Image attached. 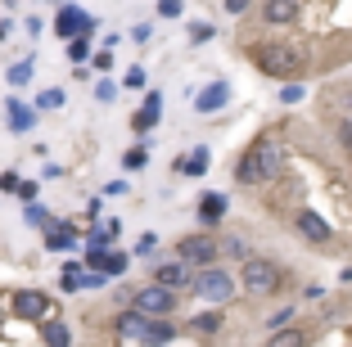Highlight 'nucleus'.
<instances>
[{
	"label": "nucleus",
	"instance_id": "f257e3e1",
	"mask_svg": "<svg viewBox=\"0 0 352 347\" xmlns=\"http://www.w3.org/2000/svg\"><path fill=\"white\" fill-rule=\"evenodd\" d=\"M258 68L271 72V77H294V72L307 68V50L294 41H271L258 50Z\"/></svg>",
	"mask_w": 352,
	"mask_h": 347
},
{
	"label": "nucleus",
	"instance_id": "f03ea898",
	"mask_svg": "<svg viewBox=\"0 0 352 347\" xmlns=\"http://www.w3.org/2000/svg\"><path fill=\"white\" fill-rule=\"evenodd\" d=\"M190 284H195V293L204 298V302H226V298H235V280L230 276H221L217 266H204V271H199L195 280H190Z\"/></svg>",
	"mask_w": 352,
	"mask_h": 347
},
{
	"label": "nucleus",
	"instance_id": "7ed1b4c3",
	"mask_svg": "<svg viewBox=\"0 0 352 347\" xmlns=\"http://www.w3.org/2000/svg\"><path fill=\"white\" fill-rule=\"evenodd\" d=\"M276 284H280V271L267 257H249V262H244V289H249L253 298H271Z\"/></svg>",
	"mask_w": 352,
	"mask_h": 347
},
{
	"label": "nucleus",
	"instance_id": "20e7f679",
	"mask_svg": "<svg viewBox=\"0 0 352 347\" xmlns=\"http://www.w3.org/2000/svg\"><path fill=\"white\" fill-rule=\"evenodd\" d=\"M131 306L140 311V316H172L176 311V293L163 289V284H149V289H140V293L131 298Z\"/></svg>",
	"mask_w": 352,
	"mask_h": 347
},
{
	"label": "nucleus",
	"instance_id": "39448f33",
	"mask_svg": "<svg viewBox=\"0 0 352 347\" xmlns=\"http://www.w3.org/2000/svg\"><path fill=\"white\" fill-rule=\"evenodd\" d=\"M176 257L181 262H195V266H212L221 257V248H217V239H208V235H186L176 244Z\"/></svg>",
	"mask_w": 352,
	"mask_h": 347
},
{
	"label": "nucleus",
	"instance_id": "423d86ee",
	"mask_svg": "<svg viewBox=\"0 0 352 347\" xmlns=\"http://www.w3.org/2000/svg\"><path fill=\"white\" fill-rule=\"evenodd\" d=\"M14 316L19 320H45L50 316V298L41 289H23V293H14Z\"/></svg>",
	"mask_w": 352,
	"mask_h": 347
},
{
	"label": "nucleus",
	"instance_id": "0eeeda50",
	"mask_svg": "<svg viewBox=\"0 0 352 347\" xmlns=\"http://www.w3.org/2000/svg\"><path fill=\"white\" fill-rule=\"evenodd\" d=\"M154 284H163V289H186L190 284V271H186V262H158L154 266Z\"/></svg>",
	"mask_w": 352,
	"mask_h": 347
},
{
	"label": "nucleus",
	"instance_id": "6e6552de",
	"mask_svg": "<svg viewBox=\"0 0 352 347\" xmlns=\"http://www.w3.org/2000/svg\"><path fill=\"white\" fill-rule=\"evenodd\" d=\"M54 32H59L63 41H68V36H82V32H91V19H86L82 10H59V19H54Z\"/></svg>",
	"mask_w": 352,
	"mask_h": 347
},
{
	"label": "nucleus",
	"instance_id": "1a4fd4ad",
	"mask_svg": "<svg viewBox=\"0 0 352 347\" xmlns=\"http://www.w3.org/2000/svg\"><path fill=\"white\" fill-rule=\"evenodd\" d=\"M276 163H280V153H276V144H271V140L253 144V167H258V181H267V176L276 172Z\"/></svg>",
	"mask_w": 352,
	"mask_h": 347
},
{
	"label": "nucleus",
	"instance_id": "9d476101",
	"mask_svg": "<svg viewBox=\"0 0 352 347\" xmlns=\"http://www.w3.org/2000/svg\"><path fill=\"white\" fill-rule=\"evenodd\" d=\"M298 235L311 239V244H325V239H330V225H325L316 212H302V216H298Z\"/></svg>",
	"mask_w": 352,
	"mask_h": 347
},
{
	"label": "nucleus",
	"instance_id": "9b49d317",
	"mask_svg": "<svg viewBox=\"0 0 352 347\" xmlns=\"http://www.w3.org/2000/svg\"><path fill=\"white\" fill-rule=\"evenodd\" d=\"M298 5H302V0H267L262 19H267V23H294V19H298Z\"/></svg>",
	"mask_w": 352,
	"mask_h": 347
},
{
	"label": "nucleus",
	"instance_id": "f8f14e48",
	"mask_svg": "<svg viewBox=\"0 0 352 347\" xmlns=\"http://www.w3.org/2000/svg\"><path fill=\"white\" fill-rule=\"evenodd\" d=\"M172 338H176V329L167 325V320H145V334H140L145 347H167Z\"/></svg>",
	"mask_w": 352,
	"mask_h": 347
},
{
	"label": "nucleus",
	"instance_id": "ddd939ff",
	"mask_svg": "<svg viewBox=\"0 0 352 347\" xmlns=\"http://www.w3.org/2000/svg\"><path fill=\"white\" fill-rule=\"evenodd\" d=\"M145 320L149 316H140V311L131 306V311H122V316H118V334H122V338H140V334H145Z\"/></svg>",
	"mask_w": 352,
	"mask_h": 347
},
{
	"label": "nucleus",
	"instance_id": "4468645a",
	"mask_svg": "<svg viewBox=\"0 0 352 347\" xmlns=\"http://www.w3.org/2000/svg\"><path fill=\"white\" fill-rule=\"evenodd\" d=\"M158 109H163V95H149V100H145V109H140V113L131 117V122H135V131H149V126L158 122Z\"/></svg>",
	"mask_w": 352,
	"mask_h": 347
},
{
	"label": "nucleus",
	"instance_id": "2eb2a0df",
	"mask_svg": "<svg viewBox=\"0 0 352 347\" xmlns=\"http://www.w3.org/2000/svg\"><path fill=\"white\" fill-rule=\"evenodd\" d=\"M267 347H307V334H302V329H276V334L267 338Z\"/></svg>",
	"mask_w": 352,
	"mask_h": 347
},
{
	"label": "nucleus",
	"instance_id": "dca6fc26",
	"mask_svg": "<svg viewBox=\"0 0 352 347\" xmlns=\"http://www.w3.org/2000/svg\"><path fill=\"white\" fill-rule=\"evenodd\" d=\"M41 338H45V347H68V343H73V334H68L63 320H50V325L41 329Z\"/></svg>",
	"mask_w": 352,
	"mask_h": 347
},
{
	"label": "nucleus",
	"instance_id": "f3484780",
	"mask_svg": "<svg viewBox=\"0 0 352 347\" xmlns=\"http://www.w3.org/2000/svg\"><path fill=\"white\" fill-rule=\"evenodd\" d=\"M195 104H199V113H212V109H221V104H226V86H221V82H217V86H208V91L199 95Z\"/></svg>",
	"mask_w": 352,
	"mask_h": 347
},
{
	"label": "nucleus",
	"instance_id": "a211bd4d",
	"mask_svg": "<svg viewBox=\"0 0 352 347\" xmlns=\"http://www.w3.org/2000/svg\"><path fill=\"white\" fill-rule=\"evenodd\" d=\"M86 54H91V32H82V36H68V59L82 63Z\"/></svg>",
	"mask_w": 352,
	"mask_h": 347
},
{
	"label": "nucleus",
	"instance_id": "6ab92c4d",
	"mask_svg": "<svg viewBox=\"0 0 352 347\" xmlns=\"http://www.w3.org/2000/svg\"><path fill=\"white\" fill-rule=\"evenodd\" d=\"M32 117H36L32 109H23V104H10V126H14V131H28Z\"/></svg>",
	"mask_w": 352,
	"mask_h": 347
},
{
	"label": "nucleus",
	"instance_id": "aec40b11",
	"mask_svg": "<svg viewBox=\"0 0 352 347\" xmlns=\"http://www.w3.org/2000/svg\"><path fill=\"white\" fill-rule=\"evenodd\" d=\"M190 329H195V334H217L221 316H217V311H204V316H195V325H190Z\"/></svg>",
	"mask_w": 352,
	"mask_h": 347
},
{
	"label": "nucleus",
	"instance_id": "412c9836",
	"mask_svg": "<svg viewBox=\"0 0 352 347\" xmlns=\"http://www.w3.org/2000/svg\"><path fill=\"white\" fill-rule=\"evenodd\" d=\"M181 172L204 176V172H208V149H195V158H186V163H181Z\"/></svg>",
	"mask_w": 352,
	"mask_h": 347
},
{
	"label": "nucleus",
	"instance_id": "4be33fe9",
	"mask_svg": "<svg viewBox=\"0 0 352 347\" xmlns=\"http://www.w3.org/2000/svg\"><path fill=\"white\" fill-rule=\"evenodd\" d=\"M122 163L131 167V172H135V167H145V163H149V149H145V144H135V149H126V158H122Z\"/></svg>",
	"mask_w": 352,
	"mask_h": 347
},
{
	"label": "nucleus",
	"instance_id": "5701e85b",
	"mask_svg": "<svg viewBox=\"0 0 352 347\" xmlns=\"http://www.w3.org/2000/svg\"><path fill=\"white\" fill-rule=\"evenodd\" d=\"M45 244H50V248H73V230H50Z\"/></svg>",
	"mask_w": 352,
	"mask_h": 347
},
{
	"label": "nucleus",
	"instance_id": "b1692460",
	"mask_svg": "<svg viewBox=\"0 0 352 347\" xmlns=\"http://www.w3.org/2000/svg\"><path fill=\"white\" fill-rule=\"evenodd\" d=\"M28 77H32V63H14V68H10V82L14 86H28Z\"/></svg>",
	"mask_w": 352,
	"mask_h": 347
},
{
	"label": "nucleus",
	"instance_id": "393cba45",
	"mask_svg": "<svg viewBox=\"0 0 352 347\" xmlns=\"http://www.w3.org/2000/svg\"><path fill=\"white\" fill-rule=\"evenodd\" d=\"M221 208H226V203H221L217 194H212V199H204V221H217V216H221Z\"/></svg>",
	"mask_w": 352,
	"mask_h": 347
},
{
	"label": "nucleus",
	"instance_id": "a878e982",
	"mask_svg": "<svg viewBox=\"0 0 352 347\" xmlns=\"http://www.w3.org/2000/svg\"><path fill=\"white\" fill-rule=\"evenodd\" d=\"M158 14H163V19H176V14H181V0H158Z\"/></svg>",
	"mask_w": 352,
	"mask_h": 347
},
{
	"label": "nucleus",
	"instance_id": "bb28decb",
	"mask_svg": "<svg viewBox=\"0 0 352 347\" xmlns=\"http://www.w3.org/2000/svg\"><path fill=\"white\" fill-rule=\"evenodd\" d=\"M36 104H41V109H59V104H63V95H59V91H45Z\"/></svg>",
	"mask_w": 352,
	"mask_h": 347
},
{
	"label": "nucleus",
	"instance_id": "cd10ccee",
	"mask_svg": "<svg viewBox=\"0 0 352 347\" xmlns=\"http://www.w3.org/2000/svg\"><path fill=\"white\" fill-rule=\"evenodd\" d=\"M126 86H131V91H140V86H145V72L131 68V72H126Z\"/></svg>",
	"mask_w": 352,
	"mask_h": 347
},
{
	"label": "nucleus",
	"instance_id": "c85d7f7f",
	"mask_svg": "<svg viewBox=\"0 0 352 347\" xmlns=\"http://www.w3.org/2000/svg\"><path fill=\"white\" fill-rule=\"evenodd\" d=\"M190 36H195V41H208V36H212V27H204V23H195V27H190Z\"/></svg>",
	"mask_w": 352,
	"mask_h": 347
},
{
	"label": "nucleus",
	"instance_id": "c756f323",
	"mask_svg": "<svg viewBox=\"0 0 352 347\" xmlns=\"http://www.w3.org/2000/svg\"><path fill=\"white\" fill-rule=\"evenodd\" d=\"M28 221H32V225H45V221H50V216H45L41 208H28Z\"/></svg>",
	"mask_w": 352,
	"mask_h": 347
},
{
	"label": "nucleus",
	"instance_id": "7c9ffc66",
	"mask_svg": "<svg viewBox=\"0 0 352 347\" xmlns=\"http://www.w3.org/2000/svg\"><path fill=\"white\" fill-rule=\"evenodd\" d=\"M226 10L230 14H244V10H249V0H226Z\"/></svg>",
	"mask_w": 352,
	"mask_h": 347
},
{
	"label": "nucleus",
	"instance_id": "2f4dec72",
	"mask_svg": "<svg viewBox=\"0 0 352 347\" xmlns=\"http://www.w3.org/2000/svg\"><path fill=\"white\" fill-rule=\"evenodd\" d=\"M343 140H348V144H352V122H343Z\"/></svg>",
	"mask_w": 352,
	"mask_h": 347
},
{
	"label": "nucleus",
	"instance_id": "473e14b6",
	"mask_svg": "<svg viewBox=\"0 0 352 347\" xmlns=\"http://www.w3.org/2000/svg\"><path fill=\"white\" fill-rule=\"evenodd\" d=\"M5 32H10V23H5V19H0V41H5Z\"/></svg>",
	"mask_w": 352,
	"mask_h": 347
},
{
	"label": "nucleus",
	"instance_id": "72a5a7b5",
	"mask_svg": "<svg viewBox=\"0 0 352 347\" xmlns=\"http://www.w3.org/2000/svg\"><path fill=\"white\" fill-rule=\"evenodd\" d=\"M0 329H5V316H0Z\"/></svg>",
	"mask_w": 352,
	"mask_h": 347
},
{
	"label": "nucleus",
	"instance_id": "f704fd0d",
	"mask_svg": "<svg viewBox=\"0 0 352 347\" xmlns=\"http://www.w3.org/2000/svg\"><path fill=\"white\" fill-rule=\"evenodd\" d=\"M348 104H352V100H348Z\"/></svg>",
	"mask_w": 352,
	"mask_h": 347
}]
</instances>
